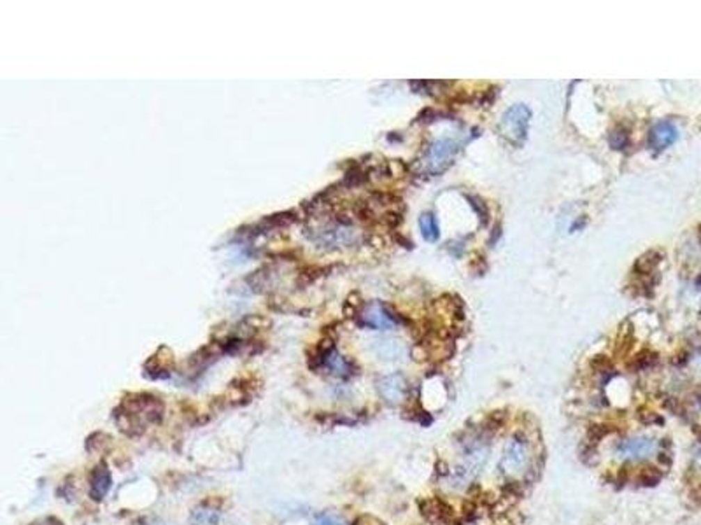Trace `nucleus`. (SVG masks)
<instances>
[{"label": "nucleus", "mask_w": 701, "mask_h": 525, "mask_svg": "<svg viewBox=\"0 0 701 525\" xmlns=\"http://www.w3.org/2000/svg\"><path fill=\"white\" fill-rule=\"evenodd\" d=\"M610 433V429L606 426H591L589 427V440H591V443H598L602 438H605L606 434Z\"/></svg>", "instance_id": "17"}, {"label": "nucleus", "mask_w": 701, "mask_h": 525, "mask_svg": "<svg viewBox=\"0 0 701 525\" xmlns=\"http://www.w3.org/2000/svg\"><path fill=\"white\" fill-rule=\"evenodd\" d=\"M146 525H172V524H167V522H163V520H160V518H153V520H150L147 522Z\"/></svg>", "instance_id": "22"}, {"label": "nucleus", "mask_w": 701, "mask_h": 525, "mask_svg": "<svg viewBox=\"0 0 701 525\" xmlns=\"http://www.w3.org/2000/svg\"><path fill=\"white\" fill-rule=\"evenodd\" d=\"M691 499L694 501L696 504H701V483H694L693 487H691Z\"/></svg>", "instance_id": "21"}, {"label": "nucleus", "mask_w": 701, "mask_h": 525, "mask_svg": "<svg viewBox=\"0 0 701 525\" xmlns=\"http://www.w3.org/2000/svg\"><path fill=\"white\" fill-rule=\"evenodd\" d=\"M661 476H663L661 471L656 469V467H652V466H649V467H642V469H640V473H638V476H636V480H638L640 485H643V487H654V485H657V483H659Z\"/></svg>", "instance_id": "12"}, {"label": "nucleus", "mask_w": 701, "mask_h": 525, "mask_svg": "<svg viewBox=\"0 0 701 525\" xmlns=\"http://www.w3.org/2000/svg\"><path fill=\"white\" fill-rule=\"evenodd\" d=\"M591 366H593V368H595V369H598V372H602V369L609 368L610 362L606 361L605 356H596V358L593 359V361H591Z\"/></svg>", "instance_id": "20"}, {"label": "nucleus", "mask_w": 701, "mask_h": 525, "mask_svg": "<svg viewBox=\"0 0 701 525\" xmlns=\"http://www.w3.org/2000/svg\"><path fill=\"white\" fill-rule=\"evenodd\" d=\"M656 450H657V442L654 438L636 436L619 443V445L615 447V456H618V459L625 460H642L654 456Z\"/></svg>", "instance_id": "4"}, {"label": "nucleus", "mask_w": 701, "mask_h": 525, "mask_svg": "<svg viewBox=\"0 0 701 525\" xmlns=\"http://www.w3.org/2000/svg\"><path fill=\"white\" fill-rule=\"evenodd\" d=\"M531 112L530 109L522 103H515L510 109L505 110L500 121V135L507 140L508 144L515 147H521L524 144L526 135H528V126H530Z\"/></svg>", "instance_id": "1"}, {"label": "nucleus", "mask_w": 701, "mask_h": 525, "mask_svg": "<svg viewBox=\"0 0 701 525\" xmlns=\"http://www.w3.org/2000/svg\"><path fill=\"white\" fill-rule=\"evenodd\" d=\"M111 473L104 464L97 466L93 469L92 478H90V496L93 501H102L104 496L109 492L111 489Z\"/></svg>", "instance_id": "8"}, {"label": "nucleus", "mask_w": 701, "mask_h": 525, "mask_svg": "<svg viewBox=\"0 0 701 525\" xmlns=\"http://www.w3.org/2000/svg\"><path fill=\"white\" fill-rule=\"evenodd\" d=\"M353 525H384V522H380L373 515H362V517L356 518Z\"/></svg>", "instance_id": "18"}, {"label": "nucleus", "mask_w": 701, "mask_h": 525, "mask_svg": "<svg viewBox=\"0 0 701 525\" xmlns=\"http://www.w3.org/2000/svg\"><path fill=\"white\" fill-rule=\"evenodd\" d=\"M312 525H346V524H344L342 518L337 517V515L323 513V515H318V517L314 518Z\"/></svg>", "instance_id": "16"}, {"label": "nucleus", "mask_w": 701, "mask_h": 525, "mask_svg": "<svg viewBox=\"0 0 701 525\" xmlns=\"http://www.w3.org/2000/svg\"><path fill=\"white\" fill-rule=\"evenodd\" d=\"M638 419H640V422H643V424H659V422H663L659 417L656 415V413H652V412H643V410H640L638 412Z\"/></svg>", "instance_id": "19"}, {"label": "nucleus", "mask_w": 701, "mask_h": 525, "mask_svg": "<svg viewBox=\"0 0 701 525\" xmlns=\"http://www.w3.org/2000/svg\"><path fill=\"white\" fill-rule=\"evenodd\" d=\"M659 258H661V254H659V252H654V251L647 252V254H643L642 258L636 261V270L642 272V274H649V272L656 267L657 262H659Z\"/></svg>", "instance_id": "13"}, {"label": "nucleus", "mask_w": 701, "mask_h": 525, "mask_svg": "<svg viewBox=\"0 0 701 525\" xmlns=\"http://www.w3.org/2000/svg\"><path fill=\"white\" fill-rule=\"evenodd\" d=\"M677 139H679V130L675 128V124L670 123V121H661L650 130L649 146L654 151H663L672 146Z\"/></svg>", "instance_id": "5"}, {"label": "nucleus", "mask_w": 701, "mask_h": 525, "mask_svg": "<svg viewBox=\"0 0 701 525\" xmlns=\"http://www.w3.org/2000/svg\"><path fill=\"white\" fill-rule=\"evenodd\" d=\"M458 149H460V144L453 139H440L435 140L430 146L426 153V170L430 172L431 175H438L442 174L444 170L449 168V165L453 163L454 156H456Z\"/></svg>", "instance_id": "3"}, {"label": "nucleus", "mask_w": 701, "mask_h": 525, "mask_svg": "<svg viewBox=\"0 0 701 525\" xmlns=\"http://www.w3.org/2000/svg\"><path fill=\"white\" fill-rule=\"evenodd\" d=\"M379 392L387 403L391 405H398L403 401L407 392V383L402 375H391L386 376L379 382Z\"/></svg>", "instance_id": "6"}, {"label": "nucleus", "mask_w": 701, "mask_h": 525, "mask_svg": "<svg viewBox=\"0 0 701 525\" xmlns=\"http://www.w3.org/2000/svg\"><path fill=\"white\" fill-rule=\"evenodd\" d=\"M421 513L435 524H447L453 518V508L440 497H431L421 503Z\"/></svg>", "instance_id": "7"}, {"label": "nucleus", "mask_w": 701, "mask_h": 525, "mask_svg": "<svg viewBox=\"0 0 701 525\" xmlns=\"http://www.w3.org/2000/svg\"><path fill=\"white\" fill-rule=\"evenodd\" d=\"M530 464V449L526 443L524 438L514 436L510 442L507 443L501 456L500 467L507 476H517L522 474Z\"/></svg>", "instance_id": "2"}, {"label": "nucleus", "mask_w": 701, "mask_h": 525, "mask_svg": "<svg viewBox=\"0 0 701 525\" xmlns=\"http://www.w3.org/2000/svg\"><path fill=\"white\" fill-rule=\"evenodd\" d=\"M654 362H656V354H652L649 350H643V352H640V354L633 359L631 369H645L649 368V366H652Z\"/></svg>", "instance_id": "14"}, {"label": "nucleus", "mask_w": 701, "mask_h": 525, "mask_svg": "<svg viewBox=\"0 0 701 525\" xmlns=\"http://www.w3.org/2000/svg\"><path fill=\"white\" fill-rule=\"evenodd\" d=\"M626 144H628V133H625L622 130H615L610 133V146L613 149H625Z\"/></svg>", "instance_id": "15"}, {"label": "nucleus", "mask_w": 701, "mask_h": 525, "mask_svg": "<svg viewBox=\"0 0 701 525\" xmlns=\"http://www.w3.org/2000/svg\"><path fill=\"white\" fill-rule=\"evenodd\" d=\"M419 228H421V233H423V237H424V240H428V242H437L438 240V235H440V231H438V226H437V221H435V217L431 214H423L419 217Z\"/></svg>", "instance_id": "11"}, {"label": "nucleus", "mask_w": 701, "mask_h": 525, "mask_svg": "<svg viewBox=\"0 0 701 525\" xmlns=\"http://www.w3.org/2000/svg\"><path fill=\"white\" fill-rule=\"evenodd\" d=\"M191 525H219V513L211 508H197L191 513Z\"/></svg>", "instance_id": "10"}, {"label": "nucleus", "mask_w": 701, "mask_h": 525, "mask_svg": "<svg viewBox=\"0 0 701 525\" xmlns=\"http://www.w3.org/2000/svg\"><path fill=\"white\" fill-rule=\"evenodd\" d=\"M365 322L369 326H372V328H379V329H387L394 324V321L391 319V315L384 310V306L377 305V303L366 308Z\"/></svg>", "instance_id": "9"}]
</instances>
